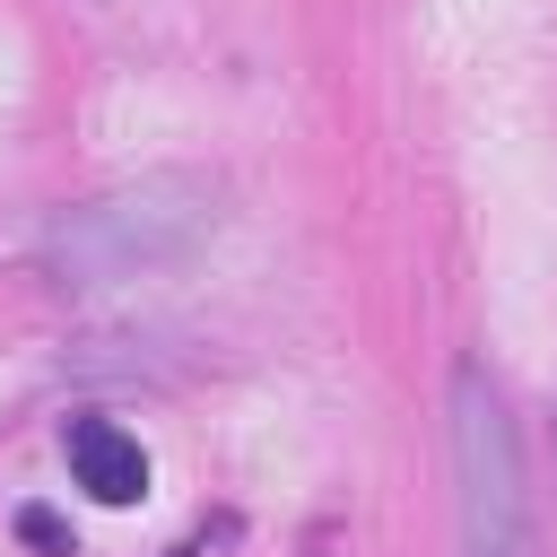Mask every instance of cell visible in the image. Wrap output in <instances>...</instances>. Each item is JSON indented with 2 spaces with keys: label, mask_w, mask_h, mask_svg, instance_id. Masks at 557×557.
Masks as SVG:
<instances>
[{
  "label": "cell",
  "mask_w": 557,
  "mask_h": 557,
  "mask_svg": "<svg viewBox=\"0 0 557 557\" xmlns=\"http://www.w3.org/2000/svg\"><path fill=\"white\" fill-rule=\"evenodd\" d=\"M218 226H226V183L191 174V165H165V174H139V183H113V191L61 209L35 244V261H44L52 287L96 296V287L183 270Z\"/></svg>",
  "instance_id": "1"
},
{
  "label": "cell",
  "mask_w": 557,
  "mask_h": 557,
  "mask_svg": "<svg viewBox=\"0 0 557 557\" xmlns=\"http://www.w3.org/2000/svg\"><path fill=\"white\" fill-rule=\"evenodd\" d=\"M444 444H453V522L461 557H540L531 531V479H522V435L505 409V383L461 357L444 383Z\"/></svg>",
  "instance_id": "2"
},
{
  "label": "cell",
  "mask_w": 557,
  "mask_h": 557,
  "mask_svg": "<svg viewBox=\"0 0 557 557\" xmlns=\"http://www.w3.org/2000/svg\"><path fill=\"white\" fill-rule=\"evenodd\" d=\"M61 453H70V479H78L96 505H139V496H148V444H139L131 426H113V418H70Z\"/></svg>",
  "instance_id": "3"
},
{
  "label": "cell",
  "mask_w": 557,
  "mask_h": 557,
  "mask_svg": "<svg viewBox=\"0 0 557 557\" xmlns=\"http://www.w3.org/2000/svg\"><path fill=\"white\" fill-rule=\"evenodd\" d=\"M17 531H26V540H35L44 557H70V531H61V522H52L44 505H26V513H17Z\"/></svg>",
  "instance_id": "4"
}]
</instances>
